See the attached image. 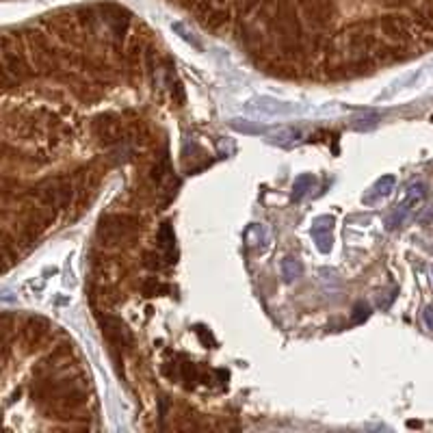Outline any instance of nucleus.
<instances>
[{
  "label": "nucleus",
  "mask_w": 433,
  "mask_h": 433,
  "mask_svg": "<svg viewBox=\"0 0 433 433\" xmlns=\"http://www.w3.org/2000/svg\"><path fill=\"white\" fill-rule=\"evenodd\" d=\"M137 223L139 221L130 214H106L100 221L98 234L104 241V245H119L134 234Z\"/></svg>",
  "instance_id": "f257e3e1"
},
{
  "label": "nucleus",
  "mask_w": 433,
  "mask_h": 433,
  "mask_svg": "<svg viewBox=\"0 0 433 433\" xmlns=\"http://www.w3.org/2000/svg\"><path fill=\"white\" fill-rule=\"evenodd\" d=\"M425 197H427V187L423 182H414L407 187V193L403 197V202L396 204L392 214L388 216V221H385V225H388V230H396L403 225L410 216L419 210L425 202Z\"/></svg>",
  "instance_id": "f03ea898"
},
{
  "label": "nucleus",
  "mask_w": 433,
  "mask_h": 433,
  "mask_svg": "<svg viewBox=\"0 0 433 433\" xmlns=\"http://www.w3.org/2000/svg\"><path fill=\"white\" fill-rule=\"evenodd\" d=\"M100 325H102L104 338L111 343L113 349L128 351L132 347V334H130V330L126 328V323L123 321H119L115 316H104V319H100Z\"/></svg>",
  "instance_id": "7ed1b4c3"
},
{
  "label": "nucleus",
  "mask_w": 433,
  "mask_h": 433,
  "mask_svg": "<svg viewBox=\"0 0 433 433\" xmlns=\"http://www.w3.org/2000/svg\"><path fill=\"white\" fill-rule=\"evenodd\" d=\"M3 63H5V76H13L15 83L26 79L28 76V66H26V59H24V52L20 46H15L11 48V39L5 37V46H3Z\"/></svg>",
  "instance_id": "20e7f679"
},
{
  "label": "nucleus",
  "mask_w": 433,
  "mask_h": 433,
  "mask_svg": "<svg viewBox=\"0 0 433 433\" xmlns=\"http://www.w3.org/2000/svg\"><path fill=\"white\" fill-rule=\"evenodd\" d=\"M332 230H334V216L323 214L319 219H314L312 223V239L319 247V252L328 254L332 250Z\"/></svg>",
  "instance_id": "39448f33"
},
{
  "label": "nucleus",
  "mask_w": 433,
  "mask_h": 433,
  "mask_svg": "<svg viewBox=\"0 0 433 433\" xmlns=\"http://www.w3.org/2000/svg\"><path fill=\"white\" fill-rule=\"evenodd\" d=\"M96 132L100 137V141L106 145H113L121 141V123L115 117H100L96 121Z\"/></svg>",
  "instance_id": "423d86ee"
},
{
  "label": "nucleus",
  "mask_w": 433,
  "mask_h": 433,
  "mask_svg": "<svg viewBox=\"0 0 433 433\" xmlns=\"http://www.w3.org/2000/svg\"><path fill=\"white\" fill-rule=\"evenodd\" d=\"M48 330H50L48 323H46L43 319H28V323L24 325V330H22L26 345H30V347L41 345V340L48 336Z\"/></svg>",
  "instance_id": "0eeeda50"
},
{
  "label": "nucleus",
  "mask_w": 433,
  "mask_h": 433,
  "mask_svg": "<svg viewBox=\"0 0 433 433\" xmlns=\"http://www.w3.org/2000/svg\"><path fill=\"white\" fill-rule=\"evenodd\" d=\"M394 184H396V178L394 176H381L373 187L368 189L366 197H364V204H373L377 202L379 197H385V195H390L394 191Z\"/></svg>",
  "instance_id": "6e6552de"
},
{
  "label": "nucleus",
  "mask_w": 433,
  "mask_h": 433,
  "mask_svg": "<svg viewBox=\"0 0 433 433\" xmlns=\"http://www.w3.org/2000/svg\"><path fill=\"white\" fill-rule=\"evenodd\" d=\"M159 245H161V250L167 258V262L172 265V256H174V245H176V236H174V228L169 221H165L159 230Z\"/></svg>",
  "instance_id": "1a4fd4ad"
},
{
  "label": "nucleus",
  "mask_w": 433,
  "mask_h": 433,
  "mask_svg": "<svg viewBox=\"0 0 433 433\" xmlns=\"http://www.w3.org/2000/svg\"><path fill=\"white\" fill-rule=\"evenodd\" d=\"M303 273V267H301V262L297 258H284L282 260V275H284V280L286 282H292V280H297V277H301Z\"/></svg>",
  "instance_id": "9d476101"
},
{
  "label": "nucleus",
  "mask_w": 433,
  "mask_h": 433,
  "mask_svg": "<svg viewBox=\"0 0 433 433\" xmlns=\"http://www.w3.org/2000/svg\"><path fill=\"white\" fill-rule=\"evenodd\" d=\"M314 184V176L312 174H303L295 180V187H292V199L295 202H301V199L305 197V193L312 189Z\"/></svg>",
  "instance_id": "9b49d317"
},
{
  "label": "nucleus",
  "mask_w": 433,
  "mask_h": 433,
  "mask_svg": "<svg viewBox=\"0 0 433 433\" xmlns=\"http://www.w3.org/2000/svg\"><path fill=\"white\" fill-rule=\"evenodd\" d=\"M368 314H370L368 305H358V308H355V314H353V323H355V325H360L362 321L368 319Z\"/></svg>",
  "instance_id": "f8f14e48"
},
{
  "label": "nucleus",
  "mask_w": 433,
  "mask_h": 433,
  "mask_svg": "<svg viewBox=\"0 0 433 433\" xmlns=\"http://www.w3.org/2000/svg\"><path fill=\"white\" fill-rule=\"evenodd\" d=\"M423 319H425V325L429 330H433V305H429L427 310L423 312Z\"/></svg>",
  "instance_id": "ddd939ff"
},
{
  "label": "nucleus",
  "mask_w": 433,
  "mask_h": 433,
  "mask_svg": "<svg viewBox=\"0 0 433 433\" xmlns=\"http://www.w3.org/2000/svg\"><path fill=\"white\" fill-rule=\"evenodd\" d=\"M431 273H433V271H431Z\"/></svg>",
  "instance_id": "4468645a"
}]
</instances>
